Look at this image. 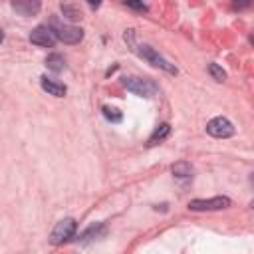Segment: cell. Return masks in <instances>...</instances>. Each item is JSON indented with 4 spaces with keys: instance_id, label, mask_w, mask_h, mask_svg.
I'll use <instances>...</instances> for the list:
<instances>
[{
    "instance_id": "3",
    "label": "cell",
    "mask_w": 254,
    "mask_h": 254,
    "mask_svg": "<svg viewBox=\"0 0 254 254\" xmlns=\"http://www.w3.org/2000/svg\"><path fill=\"white\" fill-rule=\"evenodd\" d=\"M123 85L127 87V91H131V93H135L139 97H147V99H151V97H155L159 93L157 83L153 79H149V77H125Z\"/></svg>"
},
{
    "instance_id": "17",
    "label": "cell",
    "mask_w": 254,
    "mask_h": 254,
    "mask_svg": "<svg viewBox=\"0 0 254 254\" xmlns=\"http://www.w3.org/2000/svg\"><path fill=\"white\" fill-rule=\"evenodd\" d=\"M123 4L129 6V8H133V10H137V12H147V6L141 0H123Z\"/></svg>"
},
{
    "instance_id": "13",
    "label": "cell",
    "mask_w": 254,
    "mask_h": 254,
    "mask_svg": "<svg viewBox=\"0 0 254 254\" xmlns=\"http://www.w3.org/2000/svg\"><path fill=\"white\" fill-rule=\"evenodd\" d=\"M171 173H173L175 177H179V179H189V177L192 175V167H190V163H187V161H177V163H173Z\"/></svg>"
},
{
    "instance_id": "14",
    "label": "cell",
    "mask_w": 254,
    "mask_h": 254,
    "mask_svg": "<svg viewBox=\"0 0 254 254\" xmlns=\"http://www.w3.org/2000/svg\"><path fill=\"white\" fill-rule=\"evenodd\" d=\"M60 8H62V14H64L67 20H71V22H75V20H79V18H81V12H79V8H75L73 4L62 2V4H60Z\"/></svg>"
},
{
    "instance_id": "11",
    "label": "cell",
    "mask_w": 254,
    "mask_h": 254,
    "mask_svg": "<svg viewBox=\"0 0 254 254\" xmlns=\"http://www.w3.org/2000/svg\"><path fill=\"white\" fill-rule=\"evenodd\" d=\"M46 67L50 71H54V73H60V71L65 69V58L62 54H50L46 58Z\"/></svg>"
},
{
    "instance_id": "8",
    "label": "cell",
    "mask_w": 254,
    "mask_h": 254,
    "mask_svg": "<svg viewBox=\"0 0 254 254\" xmlns=\"http://www.w3.org/2000/svg\"><path fill=\"white\" fill-rule=\"evenodd\" d=\"M12 10L24 18H32L38 16L42 10V0H10Z\"/></svg>"
},
{
    "instance_id": "1",
    "label": "cell",
    "mask_w": 254,
    "mask_h": 254,
    "mask_svg": "<svg viewBox=\"0 0 254 254\" xmlns=\"http://www.w3.org/2000/svg\"><path fill=\"white\" fill-rule=\"evenodd\" d=\"M123 40L127 42V46H129L131 52H135L139 58H143V60L149 62L151 65H155V67H159V69H163V71H167V73H171V75H177V73H179V69L175 67V64H171L169 60H165L155 48H151L149 44H141V42H137V38H135V30H125Z\"/></svg>"
},
{
    "instance_id": "7",
    "label": "cell",
    "mask_w": 254,
    "mask_h": 254,
    "mask_svg": "<svg viewBox=\"0 0 254 254\" xmlns=\"http://www.w3.org/2000/svg\"><path fill=\"white\" fill-rule=\"evenodd\" d=\"M56 34L52 32L50 26H36L32 32H30V42L34 46H40V48H54L56 44Z\"/></svg>"
},
{
    "instance_id": "9",
    "label": "cell",
    "mask_w": 254,
    "mask_h": 254,
    "mask_svg": "<svg viewBox=\"0 0 254 254\" xmlns=\"http://www.w3.org/2000/svg\"><path fill=\"white\" fill-rule=\"evenodd\" d=\"M40 85H42L44 91H48V93L54 95V97H64L65 91H67V87H65L64 83H60V81H56V79H52V77H48V75H42V77H40Z\"/></svg>"
},
{
    "instance_id": "15",
    "label": "cell",
    "mask_w": 254,
    "mask_h": 254,
    "mask_svg": "<svg viewBox=\"0 0 254 254\" xmlns=\"http://www.w3.org/2000/svg\"><path fill=\"white\" fill-rule=\"evenodd\" d=\"M103 117L107 119V121H111V123H119L121 119H123V115H121V111L119 109H115V107H109V105H103Z\"/></svg>"
},
{
    "instance_id": "18",
    "label": "cell",
    "mask_w": 254,
    "mask_h": 254,
    "mask_svg": "<svg viewBox=\"0 0 254 254\" xmlns=\"http://www.w3.org/2000/svg\"><path fill=\"white\" fill-rule=\"evenodd\" d=\"M232 4H234V8H238V10H246V8H250L252 0H232Z\"/></svg>"
},
{
    "instance_id": "5",
    "label": "cell",
    "mask_w": 254,
    "mask_h": 254,
    "mask_svg": "<svg viewBox=\"0 0 254 254\" xmlns=\"http://www.w3.org/2000/svg\"><path fill=\"white\" fill-rule=\"evenodd\" d=\"M232 206V200L228 196H212V198H194L189 202V208L194 212H210V210H222Z\"/></svg>"
},
{
    "instance_id": "20",
    "label": "cell",
    "mask_w": 254,
    "mask_h": 254,
    "mask_svg": "<svg viewBox=\"0 0 254 254\" xmlns=\"http://www.w3.org/2000/svg\"><path fill=\"white\" fill-rule=\"evenodd\" d=\"M4 40V32H2V28H0V42Z\"/></svg>"
},
{
    "instance_id": "12",
    "label": "cell",
    "mask_w": 254,
    "mask_h": 254,
    "mask_svg": "<svg viewBox=\"0 0 254 254\" xmlns=\"http://www.w3.org/2000/svg\"><path fill=\"white\" fill-rule=\"evenodd\" d=\"M105 232V224L103 222H95V224H91V226H87L83 232H81V242H89V240H93V238H99L101 234Z\"/></svg>"
},
{
    "instance_id": "4",
    "label": "cell",
    "mask_w": 254,
    "mask_h": 254,
    "mask_svg": "<svg viewBox=\"0 0 254 254\" xmlns=\"http://www.w3.org/2000/svg\"><path fill=\"white\" fill-rule=\"evenodd\" d=\"M75 230H77V222L73 218H62L60 222H56V226H54V230L50 234V242L54 246L64 244V242H67V240L73 238Z\"/></svg>"
},
{
    "instance_id": "6",
    "label": "cell",
    "mask_w": 254,
    "mask_h": 254,
    "mask_svg": "<svg viewBox=\"0 0 254 254\" xmlns=\"http://www.w3.org/2000/svg\"><path fill=\"white\" fill-rule=\"evenodd\" d=\"M206 133L212 135V137H216V139H226V137H232L236 133V129H234V125H232L230 119L218 115V117H214V119H210L206 123Z\"/></svg>"
},
{
    "instance_id": "19",
    "label": "cell",
    "mask_w": 254,
    "mask_h": 254,
    "mask_svg": "<svg viewBox=\"0 0 254 254\" xmlns=\"http://www.w3.org/2000/svg\"><path fill=\"white\" fill-rule=\"evenodd\" d=\"M85 2H87L91 8H99V6H101V0H85Z\"/></svg>"
},
{
    "instance_id": "2",
    "label": "cell",
    "mask_w": 254,
    "mask_h": 254,
    "mask_svg": "<svg viewBox=\"0 0 254 254\" xmlns=\"http://www.w3.org/2000/svg\"><path fill=\"white\" fill-rule=\"evenodd\" d=\"M50 28L52 32L56 34V38L67 46H73V44H79L83 40V30L77 28V26H71V24H62L60 20L52 18L50 22Z\"/></svg>"
},
{
    "instance_id": "16",
    "label": "cell",
    "mask_w": 254,
    "mask_h": 254,
    "mask_svg": "<svg viewBox=\"0 0 254 254\" xmlns=\"http://www.w3.org/2000/svg\"><path fill=\"white\" fill-rule=\"evenodd\" d=\"M206 69H208V73L212 75V79H216V81H220V83L226 79V71H224L218 64H208V67H206Z\"/></svg>"
},
{
    "instance_id": "10",
    "label": "cell",
    "mask_w": 254,
    "mask_h": 254,
    "mask_svg": "<svg viewBox=\"0 0 254 254\" xmlns=\"http://www.w3.org/2000/svg\"><path fill=\"white\" fill-rule=\"evenodd\" d=\"M169 133H171V125H169V123H161V125H157V127H155V131L151 133V137H149L147 145H149V147H153V145H157V143L165 141V139L169 137Z\"/></svg>"
}]
</instances>
